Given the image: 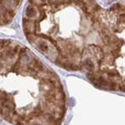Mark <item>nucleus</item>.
<instances>
[{"mask_svg":"<svg viewBox=\"0 0 125 125\" xmlns=\"http://www.w3.org/2000/svg\"><path fill=\"white\" fill-rule=\"evenodd\" d=\"M25 14L28 18L35 19L38 17V10H36V8L35 7L31 6H29L26 8Z\"/></svg>","mask_w":125,"mask_h":125,"instance_id":"obj_2","label":"nucleus"},{"mask_svg":"<svg viewBox=\"0 0 125 125\" xmlns=\"http://www.w3.org/2000/svg\"><path fill=\"white\" fill-rule=\"evenodd\" d=\"M34 125H41V124H34Z\"/></svg>","mask_w":125,"mask_h":125,"instance_id":"obj_4","label":"nucleus"},{"mask_svg":"<svg viewBox=\"0 0 125 125\" xmlns=\"http://www.w3.org/2000/svg\"><path fill=\"white\" fill-rule=\"evenodd\" d=\"M37 46L38 47L41 52L43 53H45L46 56L52 54V56H53V51H54V48L50 45L49 43L47 42L46 41L44 40H40L38 41L37 43Z\"/></svg>","mask_w":125,"mask_h":125,"instance_id":"obj_1","label":"nucleus"},{"mask_svg":"<svg viewBox=\"0 0 125 125\" xmlns=\"http://www.w3.org/2000/svg\"><path fill=\"white\" fill-rule=\"evenodd\" d=\"M84 65H85V67H86V68L89 70H92L94 69V64L90 59H86V60L84 62Z\"/></svg>","mask_w":125,"mask_h":125,"instance_id":"obj_3","label":"nucleus"}]
</instances>
